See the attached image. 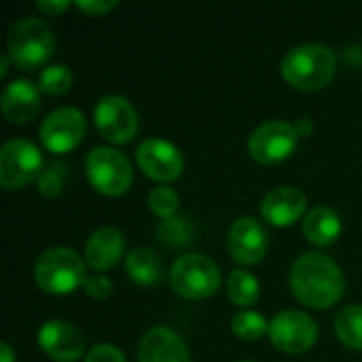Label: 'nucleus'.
I'll list each match as a JSON object with an SVG mask.
<instances>
[{
    "label": "nucleus",
    "mask_w": 362,
    "mask_h": 362,
    "mask_svg": "<svg viewBox=\"0 0 362 362\" xmlns=\"http://www.w3.org/2000/svg\"><path fill=\"white\" fill-rule=\"evenodd\" d=\"M148 208L161 216V218H170L176 214L178 208V193L172 187H155L148 193Z\"/></svg>",
    "instance_id": "27"
},
{
    "label": "nucleus",
    "mask_w": 362,
    "mask_h": 362,
    "mask_svg": "<svg viewBox=\"0 0 362 362\" xmlns=\"http://www.w3.org/2000/svg\"><path fill=\"white\" fill-rule=\"evenodd\" d=\"M38 344L47 356L59 362H74L85 352V335L66 320H47L38 331Z\"/></svg>",
    "instance_id": "13"
},
{
    "label": "nucleus",
    "mask_w": 362,
    "mask_h": 362,
    "mask_svg": "<svg viewBox=\"0 0 362 362\" xmlns=\"http://www.w3.org/2000/svg\"><path fill=\"white\" fill-rule=\"evenodd\" d=\"M295 127H297V134H299V136H310L314 125H312V119L303 117V119H299V121L295 123Z\"/></svg>",
    "instance_id": "32"
},
{
    "label": "nucleus",
    "mask_w": 362,
    "mask_h": 362,
    "mask_svg": "<svg viewBox=\"0 0 362 362\" xmlns=\"http://www.w3.org/2000/svg\"><path fill=\"white\" fill-rule=\"evenodd\" d=\"M42 172V155L38 146L23 138L6 140L0 148V185L4 189H21Z\"/></svg>",
    "instance_id": "7"
},
{
    "label": "nucleus",
    "mask_w": 362,
    "mask_h": 362,
    "mask_svg": "<svg viewBox=\"0 0 362 362\" xmlns=\"http://www.w3.org/2000/svg\"><path fill=\"white\" fill-rule=\"evenodd\" d=\"M240 362H250V361H240Z\"/></svg>",
    "instance_id": "35"
},
{
    "label": "nucleus",
    "mask_w": 362,
    "mask_h": 362,
    "mask_svg": "<svg viewBox=\"0 0 362 362\" xmlns=\"http://www.w3.org/2000/svg\"><path fill=\"white\" fill-rule=\"evenodd\" d=\"M8 59H11L8 53H2V55H0V76L6 74V70H8V68H6V66H8Z\"/></svg>",
    "instance_id": "34"
},
{
    "label": "nucleus",
    "mask_w": 362,
    "mask_h": 362,
    "mask_svg": "<svg viewBox=\"0 0 362 362\" xmlns=\"http://www.w3.org/2000/svg\"><path fill=\"white\" fill-rule=\"evenodd\" d=\"M2 115L11 123H28L40 108V89L28 78H13L2 89Z\"/></svg>",
    "instance_id": "16"
},
{
    "label": "nucleus",
    "mask_w": 362,
    "mask_h": 362,
    "mask_svg": "<svg viewBox=\"0 0 362 362\" xmlns=\"http://www.w3.org/2000/svg\"><path fill=\"white\" fill-rule=\"evenodd\" d=\"M339 265L322 252H305L291 267V288L310 308H331L344 293Z\"/></svg>",
    "instance_id": "1"
},
{
    "label": "nucleus",
    "mask_w": 362,
    "mask_h": 362,
    "mask_svg": "<svg viewBox=\"0 0 362 362\" xmlns=\"http://www.w3.org/2000/svg\"><path fill=\"white\" fill-rule=\"evenodd\" d=\"M297 140L299 134L293 123L269 119L252 129L248 138V153L259 163H278L295 151Z\"/></svg>",
    "instance_id": "8"
},
{
    "label": "nucleus",
    "mask_w": 362,
    "mask_h": 362,
    "mask_svg": "<svg viewBox=\"0 0 362 362\" xmlns=\"http://www.w3.org/2000/svg\"><path fill=\"white\" fill-rule=\"evenodd\" d=\"M123 248L125 238L117 227H100L89 235L85 244V259L93 269L104 272L117 265L123 255Z\"/></svg>",
    "instance_id": "18"
},
{
    "label": "nucleus",
    "mask_w": 362,
    "mask_h": 362,
    "mask_svg": "<svg viewBox=\"0 0 362 362\" xmlns=\"http://www.w3.org/2000/svg\"><path fill=\"white\" fill-rule=\"evenodd\" d=\"M95 125L110 142H129L138 132V112L132 102L119 93L102 95L95 104Z\"/></svg>",
    "instance_id": "10"
},
{
    "label": "nucleus",
    "mask_w": 362,
    "mask_h": 362,
    "mask_svg": "<svg viewBox=\"0 0 362 362\" xmlns=\"http://www.w3.org/2000/svg\"><path fill=\"white\" fill-rule=\"evenodd\" d=\"M138 362H189V350L174 329L153 327L138 344Z\"/></svg>",
    "instance_id": "15"
},
{
    "label": "nucleus",
    "mask_w": 362,
    "mask_h": 362,
    "mask_svg": "<svg viewBox=\"0 0 362 362\" xmlns=\"http://www.w3.org/2000/svg\"><path fill=\"white\" fill-rule=\"evenodd\" d=\"M0 362H15V354H13V348L2 341L0 344Z\"/></svg>",
    "instance_id": "33"
},
{
    "label": "nucleus",
    "mask_w": 362,
    "mask_h": 362,
    "mask_svg": "<svg viewBox=\"0 0 362 362\" xmlns=\"http://www.w3.org/2000/svg\"><path fill=\"white\" fill-rule=\"evenodd\" d=\"M231 331H233L240 339L255 341V339L263 337V335L269 331V325H267V320H265L259 312L244 310V312H238V314L231 318Z\"/></svg>",
    "instance_id": "23"
},
{
    "label": "nucleus",
    "mask_w": 362,
    "mask_h": 362,
    "mask_svg": "<svg viewBox=\"0 0 362 362\" xmlns=\"http://www.w3.org/2000/svg\"><path fill=\"white\" fill-rule=\"evenodd\" d=\"M55 49L51 28L36 17H21L8 30V57L23 70L45 64Z\"/></svg>",
    "instance_id": "4"
},
{
    "label": "nucleus",
    "mask_w": 362,
    "mask_h": 362,
    "mask_svg": "<svg viewBox=\"0 0 362 362\" xmlns=\"http://www.w3.org/2000/svg\"><path fill=\"white\" fill-rule=\"evenodd\" d=\"M76 6L89 15H102L117 6V0H78Z\"/></svg>",
    "instance_id": "30"
},
{
    "label": "nucleus",
    "mask_w": 362,
    "mask_h": 362,
    "mask_svg": "<svg viewBox=\"0 0 362 362\" xmlns=\"http://www.w3.org/2000/svg\"><path fill=\"white\" fill-rule=\"evenodd\" d=\"M172 288L187 299H204L216 293L221 284L218 265L202 252H189L176 259L170 272Z\"/></svg>",
    "instance_id": "5"
},
{
    "label": "nucleus",
    "mask_w": 362,
    "mask_h": 362,
    "mask_svg": "<svg viewBox=\"0 0 362 362\" xmlns=\"http://www.w3.org/2000/svg\"><path fill=\"white\" fill-rule=\"evenodd\" d=\"M227 246L238 263L252 265L259 263L267 252V233L257 218L240 216L229 229Z\"/></svg>",
    "instance_id": "14"
},
{
    "label": "nucleus",
    "mask_w": 362,
    "mask_h": 362,
    "mask_svg": "<svg viewBox=\"0 0 362 362\" xmlns=\"http://www.w3.org/2000/svg\"><path fill=\"white\" fill-rule=\"evenodd\" d=\"M85 261L83 257L66 246H55L45 250L34 265L36 284L55 295L72 293L76 286L85 282Z\"/></svg>",
    "instance_id": "3"
},
{
    "label": "nucleus",
    "mask_w": 362,
    "mask_h": 362,
    "mask_svg": "<svg viewBox=\"0 0 362 362\" xmlns=\"http://www.w3.org/2000/svg\"><path fill=\"white\" fill-rule=\"evenodd\" d=\"M227 293L235 305H252L259 299V280L244 269H235L227 280Z\"/></svg>",
    "instance_id": "22"
},
{
    "label": "nucleus",
    "mask_w": 362,
    "mask_h": 362,
    "mask_svg": "<svg viewBox=\"0 0 362 362\" xmlns=\"http://www.w3.org/2000/svg\"><path fill=\"white\" fill-rule=\"evenodd\" d=\"M303 233L310 242L318 246H329L341 233V218L331 206H316L305 214Z\"/></svg>",
    "instance_id": "19"
},
{
    "label": "nucleus",
    "mask_w": 362,
    "mask_h": 362,
    "mask_svg": "<svg viewBox=\"0 0 362 362\" xmlns=\"http://www.w3.org/2000/svg\"><path fill=\"white\" fill-rule=\"evenodd\" d=\"M83 286H85V291H87L91 297H95V299H104V297H108L110 291H112V282L108 280V276H104V274H100V272L87 274Z\"/></svg>",
    "instance_id": "28"
},
{
    "label": "nucleus",
    "mask_w": 362,
    "mask_h": 362,
    "mask_svg": "<svg viewBox=\"0 0 362 362\" xmlns=\"http://www.w3.org/2000/svg\"><path fill=\"white\" fill-rule=\"evenodd\" d=\"M191 223L185 218V216H170V218H163L159 229H157V235L163 244L168 246H185L189 240H191Z\"/></svg>",
    "instance_id": "26"
},
{
    "label": "nucleus",
    "mask_w": 362,
    "mask_h": 362,
    "mask_svg": "<svg viewBox=\"0 0 362 362\" xmlns=\"http://www.w3.org/2000/svg\"><path fill=\"white\" fill-rule=\"evenodd\" d=\"M89 182L104 195H121L129 189L134 170L129 159L112 146H95L85 159Z\"/></svg>",
    "instance_id": "6"
},
{
    "label": "nucleus",
    "mask_w": 362,
    "mask_h": 362,
    "mask_svg": "<svg viewBox=\"0 0 362 362\" xmlns=\"http://www.w3.org/2000/svg\"><path fill=\"white\" fill-rule=\"evenodd\" d=\"M70 6V2H66V0H62V2H49V0H40L38 2V8L40 11H45V13H51V15H57V13H62V11H66Z\"/></svg>",
    "instance_id": "31"
},
{
    "label": "nucleus",
    "mask_w": 362,
    "mask_h": 362,
    "mask_svg": "<svg viewBox=\"0 0 362 362\" xmlns=\"http://www.w3.org/2000/svg\"><path fill=\"white\" fill-rule=\"evenodd\" d=\"M68 165L64 161H51L42 168V172L36 178V187L45 197H57L64 189V180L68 176Z\"/></svg>",
    "instance_id": "25"
},
{
    "label": "nucleus",
    "mask_w": 362,
    "mask_h": 362,
    "mask_svg": "<svg viewBox=\"0 0 362 362\" xmlns=\"http://www.w3.org/2000/svg\"><path fill=\"white\" fill-rule=\"evenodd\" d=\"M125 267H127L129 278L134 282L142 284V286L155 284L163 276V265H161L159 255L153 248H146V246L129 250V255L125 259Z\"/></svg>",
    "instance_id": "20"
},
{
    "label": "nucleus",
    "mask_w": 362,
    "mask_h": 362,
    "mask_svg": "<svg viewBox=\"0 0 362 362\" xmlns=\"http://www.w3.org/2000/svg\"><path fill=\"white\" fill-rule=\"evenodd\" d=\"M305 204H308V197H305V193L301 189H297V187H276L263 197L261 212L272 225L284 227V225L295 223L303 214Z\"/></svg>",
    "instance_id": "17"
},
{
    "label": "nucleus",
    "mask_w": 362,
    "mask_h": 362,
    "mask_svg": "<svg viewBox=\"0 0 362 362\" xmlns=\"http://www.w3.org/2000/svg\"><path fill=\"white\" fill-rule=\"evenodd\" d=\"M70 85H72V70L64 64H51L38 76V87L51 95L66 93Z\"/></svg>",
    "instance_id": "24"
},
{
    "label": "nucleus",
    "mask_w": 362,
    "mask_h": 362,
    "mask_svg": "<svg viewBox=\"0 0 362 362\" xmlns=\"http://www.w3.org/2000/svg\"><path fill=\"white\" fill-rule=\"evenodd\" d=\"M267 333L278 350L288 354H301L314 346L318 337V325L301 310H284L272 318Z\"/></svg>",
    "instance_id": "9"
},
{
    "label": "nucleus",
    "mask_w": 362,
    "mask_h": 362,
    "mask_svg": "<svg viewBox=\"0 0 362 362\" xmlns=\"http://www.w3.org/2000/svg\"><path fill=\"white\" fill-rule=\"evenodd\" d=\"M87 123L78 108L59 106L51 110L40 123V140L53 153H66L74 148L85 136Z\"/></svg>",
    "instance_id": "11"
},
{
    "label": "nucleus",
    "mask_w": 362,
    "mask_h": 362,
    "mask_svg": "<svg viewBox=\"0 0 362 362\" xmlns=\"http://www.w3.org/2000/svg\"><path fill=\"white\" fill-rule=\"evenodd\" d=\"M335 333L337 337L350 346L362 350V305H346L335 316Z\"/></svg>",
    "instance_id": "21"
},
{
    "label": "nucleus",
    "mask_w": 362,
    "mask_h": 362,
    "mask_svg": "<svg viewBox=\"0 0 362 362\" xmlns=\"http://www.w3.org/2000/svg\"><path fill=\"white\" fill-rule=\"evenodd\" d=\"M337 57L331 47L320 42H303L286 51L282 57V76L297 89H320L335 72Z\"/></svg>",
    "instance_id": "2"
},
{
    "label": "nucleus",
    "mask_w": 362,
    "mask_h": 362,
    "mask_svg": "<svg viewBox=\"0 0 362 362\" xmlns=\"http://www.w3.org/2000/svg\"><path fill=\"white\" fill-rule=\"evenodd\" d=\"M136 161L146 176L159 182L176 180L185 168V157L178 151V146L163 138L142 140L136 148Z\"/></svg>",
    "instance_id": "12"
},
{
    "label": "nucleus",
    "mask_w": 362,
    "mask_h": 362,
    "mask_svg": "<svg viewBox=\"0 0 362 362\" xmlns=\"http://www.w3.org/2000/svg\"><path fill=\"white\" fill-rule=\"evenodd\" d=\"M85 362H127L123 352L110 344H98L93 346L87 356H85Z\"/></svg>",
    "instance_id": "29"
}]
</instances>
